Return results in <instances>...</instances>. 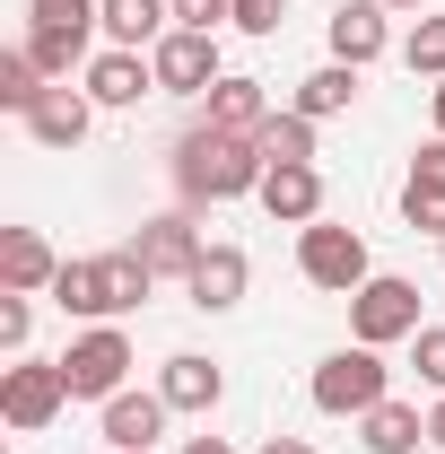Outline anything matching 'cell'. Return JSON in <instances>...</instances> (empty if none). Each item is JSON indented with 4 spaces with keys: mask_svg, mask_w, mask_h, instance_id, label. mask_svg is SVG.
<instances>
[{
    "mask_svg": "<svg viewBox=\"0 0 445 454\" xmlns=\"http://www.w3.org/2000/svg\"><path fill=\"white\" fill-rule=\"evenodd\" d=\"M262 175H271V158H262V140H245V131H210V122H192L183 140H175V192L201 210H219V201H245V192H262Z\"/></svg>",
    "mask_w": 445,
    "mask_h": 454,
    "instance_id": "obj_1",
    "label": "cell"
},
{
    "mask_svg": "<svg viewBox=\"0 0 445 454\" xmlns=\"http://www.w3.org/2000/svg\"><path fill=\"white\" fill-rule=\"evenodd\" d=\"M149 288H158V271H149L131 245H113V254H79V262H61L53 306H61V315H79V324H122V315L149 306Z\"/></svg>",
    "mask_w": 445,
    "mask_h": 454,
    "instance_id": "obj_2",
    "label": "cell"
},
{
    "mask_svg": "<svg viewBox=\"0 0 445 454\" xmlns=\"http://www.w3.org/2000/svg\"><path fill=\"white\" fill-rule=\"evenodd\" d=\"M297 280L324 288V297H358V288L376 280V262H367V236H358V227H332V219L297 227Z\"/></svg>",
    "mask_w": 445,
    "mask_h": 454,
    "instance_id": "obj_3",
    "label": "cell"
},
{
    "mask_svg": "<svg viewBox=\"0 0 445 454\" xmlns=\"http://www.w3.org/2000/svg\"><path fill=\"white\" fill-rule=\"evenodd\" d=\"M315 411L324 419H367L376 402L393 394V376H385V349H367V340H349V349H332L324 367H315Z\"/></svg>",
    "mask_w": 445,
    "mask_h": 454,
    "instance_id": "obj_4",
    "label": "cell"
},
{
    "mask_svg": "<svg viewBox=\"0 0 445 454\" xmlns=\"http://www.w3.org/2000/svg\"><path fill=\"white\" fill-rule=\"evenodd\" d=\"M61 402H70V376H61V358H9V367H0V419H9L18 437L53 428Z\"/></svg>",
    "mask_w": 445,
    "mask_h": 454,
    "instance_id": "obj_5",
    "label": "cell"
},
{
    "mask_svg": "<svg viewBox=\"0 0 445 454\" xmlns=\"http://www.w3.org/2000/svg\"><path fill=\"white\" fill-rule=\"evenodd\" d=\"M61 376H70V402H113L122 376H131V340H122V324H88V333L61 349Z\"/></svg>",
    "mask_w": 445,
    "mask_h": 454,
    "instance_id": "obj_6",
    "label": "cell"
},
{
    "mask_svg": "<svg viewBox=\"0 0 445 454\" xmlns=\"http://www.w3.org/2000/svg\"><path fill=\"white\" fill-rule=\"evenodd\" d=\"M419 333V288L393 280V271H376V280L349 297V340H367V349H393V340Z\"/></svg>",
    "mask_w": 445,
    "mask_h": 454,
    "instance_id": "obj_7",
    "label": "cell"
},
{
    "mask_svg": "<svg viewBox=\"0 0 445 454\" xmlns=\"http://www.w3.org/2000/svg\"><path fill=\"white\" fill-rule=\"evenodd\" d=\"M149 61H158V88L167 97H210L227 70H219V35H201V27H167L158 44H149Z\"/></svg>",
    "mask_w": 445,
    "mask_h": 454,
    "instance_id": "obj_8",
    "label": "cell"
},
{
    "mask_svg": "<svg viewBox=\"0 0 445 454\" xmlns=\"http://www.w3.org/2000/svg\"><path fill=\"white\" fill-rule=\"evenodd\" d=\"M131 254H140L158 280H192V262L210 254V236H201V219H192V210H158V219H140Z\"/></svg>",
    "mask_w": 445,
    "mask_h": 454,
    "instance_id": "obj_9",
    "label": "cell"
},
{
    "mask_svg": "<svg viewBox=\"0 0 445 454\" xmlns=\"http://www.w3.org/2000/svg\"><path fill=\"white\" fill-rule=\"evenodd\" d=\"M402 227H410V236H445V140H419V149H410V175H402Z\"/></svg>",
    "mask_w": 445,
    "mask_h": 454,
    "instance_id": "obj_10",
    "label": "cell"
},
{
    "mask_svg": "<svg viewBox=\"0 0 445 454\" xmlns=\"http://www.w3.org/2000/svg\"><path fill=\"white\" fill-rule=\"evenodd\" d=\"M158 394H167V411H192V419H210L227 394V376H219V358H201V349H175L167 367H158Z\"/></svg>",
    "mask_w": 445,
    "mask_h": 454,
    "instance_id": "obj_11",
    "label": "cell"
},
{
    "mask_svg": "<svg viewBox=\"0 0 445 454\" xmlns=\"http://www.w3.org/2000/svg\"><path fill=\"white\" fill-rule=\"evenodd\" d=\"M88 122H97V97H88V88H70V79H53V88L35 97V114H27V131H35L44 149H79V140H88Z\"/></svg>",
    "mask_w": 445,
    "mask_h": 454,
    "instance_id": "obj_12",
    "label": "cell"
},
{
    "mask_svg": "<svg viewBox=\"0 0 445 454\" xmlns=\"http://www.w3.org/2000/svg\"><path fill=\"white\" fill-rule=\"evenodd\" d=\"M245 280H254L245 245H210V254L192 262V280H183V297H192L201 315H227V306H245Z\"/></svg>",
    "mask_w": 445,
    "mask_h": 454,
    "instance_id": "obj_13",
    "label": "cell"
},
{
    "mask_svg": "<svg viewBox=\"0 0 445 454\" xmlns=\"http://www.w3.org/2000/svg\"><path fill=\"white\" fill-rule=\"evenodd\" d=\"M167 394H131V385H122V394L105 402V446L113 454H149L158 446V437H167Z\"/></svg>",
    "mask_w": 445,
    "mask_h": 454,
    "instance_id": "obj_14",
    "label": "cell"
},
{
    "mask_svg": "<svg viewBox=\"0 0 445 454\" xmlns=\"http://www.w3.org/2000/svg\"><path fill=\"white\" fill-rule=\"evenodd\" d=\"M385 44H393L385 0H340V9H332V61L367 70V61H385Z\"/></svg>",
    "mask_w": 445,
    "mask_h": 454,
    "instance_id": "obj_15",
    "label": "cell"
},
{
    "mask_svg": "<svg viewBox=\"0 0 445 454\" xmlns=\"http://www.w3.org/2000/svg\"><path fill=\"white\" fill-rule=\"evenodd\" d=\"M254 201L271 210V227H315V219H324V175H315V167H271Z\"/></svg>",
    "mask_w": 445,
    "mask_h": 454,
    "instance_id": "obj_16",
    "label": "cell"
},
{
    "mask_svg": "<svg viewBox=\"0 0 445 454\" xmlns=\"http://www.w3.org/2000/svg\"><path fill=\"white\" fill-rule=\"evenodd\" d=\"M61 280V254L35 236V227H0V288H18V297H35V288Z\"/></svg>",
    "mask_w": 445,
    "mask_h": 454,
    "instance_id": "obj_17",
    "label": "cell"
},
{
    "mask_svg": "<svg viewBox=\"0 0 445 454\" xmlns=\"http://www.w3.org/2000/svg\"><path fill=\"white\" fill-rule=\"evenodd\" d=\"M149 88H158V61H140V53H122V44H105V53L88 61V97H97V106H140V97H149Z\"/></svg>",
    "mask_w": 445,
    "mask_h": 454,
    "instance_id": "obj_18",
    "label": "cell"
},
{
    "mask_svg": "<svg viewBox=\"0 0 445 454\" xmlns=\"http://www.w3.org/2000/svg\"><path fill=\"white\" fill-rule=\"evenodd\" d=\"M201 122H210V131H245V140H262V122H271V97H262V79H236V70H227L219 88H210V97H201Z\"/></svg>",
    "mask_w": 445,
    "mask_h": 454,
    "instance_id": "obj_19",
    "label": "cell"
},
{
    "mask_svg": "<svg viewBox=\"0 0 445 454\" xmlns=\"http://www.w3.org/2000/svg\"><path fill=\"white\" fill-rule=\"evenodd\" d=\"M97 27H105V44H122V53H140V44H158L175 27L167 0H97Z\"/></svg>",
    "mask_w": 445,
    "mask_h": 454,
    "instance_id": "obj_20",
    "label": "cell"
},
{
    "mask_svg": "<svg viewBox=\"0 0 445 454\" xmlns=\"http://www.w3.org/2000/svg\"><path fill=\"white\" fill-rule=\"evenodd\" d=\"M358 437H367V454H410V446H428V419L410 411V402H376L367 419H358Z\"/></svg>",
    "mask_w": 445,
    "mask_h": 454,
    "instance_id": "obj_21",
    "label": "cell"
},
{
    "mask_svg": "<svg viewBox=\"0 0 445 454\" xmlns=\"http://www.w3.org/2000/svg\"><path fill=\"white\" fill-rule=\"evenodd\" d=\"M349 106H358V70H349V61H324V70H306V79H297V114H306V122L349 114Z\"/></svg>",
    "mask_w": 445,
    "mask_h": 454,
    "instance_id": "obj_22",
    "label": "cell"
},
{
    "mask_svg": "<svg viewBox=\"0 0 445 454\" xmlns=\"http://www.w3.org/2000/svg\"><path fill=\"white\" fill-rule=\"evenodd\" d=\"M88 35L97 27H27V53L44 79H70V61H88Z\"/></svg>",
    "mask_w": 445,
    "mask_h": 454,
    "instance_id": "obj_23",
    "label": "cell"
},
{
    "mask_svg": "<svg viewBox=\"0 0 445 454\" xmlns=\"http://www.w3.org/2000/svg\"><path fill=\"white\" fill-rule=\"evenodd\" d=\"M262 158H271V167H315V122L297 106L271 114V122H262Z\"/></svg>",
    "mask_w": 445,
    "mask_h": 454,
    "instance_id": "obj_24",
    "label": "cell"
},
{
    "mask_svg": "<svg viewBox=\"0 0 445 454\" xmlns=\"http://www.w3.org/2000/svg\"><path fill=\"white\" fill-rule=\"evenodd\" d=\"M44 88H53V79L35 70V53H27V44H18V53H0V106L18 114V122L35 114V97H44Z\"/></svg>",
    "mask_w": 445,
    "mask_h": 454,
    "instance_id": "obj_25",
    "label": "cell"
},
{
    "mask_svg": "<svg viewBox=\"0 0 445 454\" xmlns=\"http://www.w3.org/2000/svg\"><path fill=\"white\" fill-rule=\"evenodd\" d=\"M402 61L437 88V79H445V18H419V27H410V44H402Z\"/></svg>",
    "mask_w": 445,
    "mask_h": 454,
    "instance_id": "obj_26",
    "label": "cell"
},
{
    "mask_svg": "<svg viewBox=\"0 0 445 454\" xmlns=\"http://www.w3.org/2000/svg\"><path fill=\"white\" fill-rule=\"evenodd\" d=\"M410 367H419V385L445 394V324H419V333H410Z\"/></svg>",
    "mask_w": 445,
    "mask_h": 454,
    "instance_id": "obj_27",
    "label": "cell"
},
{
    "mask_svg": "<svg viewBox=\"0 0 445 454\" xmlns=\"http://www.w3.org/2000/svg\"><path fill=\"white\" fill-rule=\"evenodd\" d=\"M27 333H35V306H27L18 288H0V349H9V358H27Z\"/></svg>",
    "mask_w": 445,
    "mask_h": 454,
    "instance_id": "obj_28",
    "label": "cell"
},
{
    "mask_svg": "<svg viewBox=\"0 0 445 454\" xmlns=\"http://www.w3.org/2000/svg\"><path fill=\"white\" fill-rule=\"evenodd\" d=\"M175 27H201V35H219V27H236V0H167Z\"/></svg>",
    "mask_w": 445,
    "mask_h": 454,
    "instance_id": "obj_29",
    "label": "cell"
},
{
    "mask_svg": "<svg viewBox=\"0 0 445 454\" xmlns=\"http://www.w3.org/2000/svg\"><path fill=\"white\" fill-rule=\"evenodd\" d=\"M35 27H97V0H27Z\"/></svg>",
    "mask_w": 445,
    "mask_h": 454,
    "instance_id": "obj_30",
    "label": "cell"
},
{
    "mask_svg": "<svg viewBox=\"0 0 445 454\" xmlns=\"http://www.w3.org/2000/svg\"><path fill=\"white\" fill-rule=\"evenodd\" d=\"M279 18H288V0H236V27L245 35H279Z\"/></svg>",
    "mask_w": 445,
    "mask_h": 454,
    "instance_id": "obj_31",
    "label": "cell"
},
{
    "mask_svg": "<svg viewBox=\"0 0 445 454\" xmlns=\"http://www.w3.org/2000/svg\"><path fill=\"white\" fill-rule=\"evenodd\" d=\"M254 454H315V446H306V437H262Z\"/></svg>",
    "mask_w": 445,
    "mask_h": 454,
    "instance_id": "obj_32",
    "label": "cell"
},
{
    "mask_svg": "<svg viewBox=\"0 0 445 454\" xmlns=\"http://www.w3.org/2000/svg\"><path fill=\"white\" fill-rule=\"evenodd\" d=\"M183 454H236L227 437H183Z\"/></svg>",
    "mask_w": 445,
    "mask_h": 454,
    "instance_id": "obj_33",
    "label": "cell"
},
{
    "mask_svg": "<svg viewBox=\"0 0 445 454\" xmlns=\"http://www.w3.org/2000/svg\"><path fill=\"white\" fill-rule=\"evenodd\" d=\"M428 446L445 454V394H437V411H428Z\"/></svg>",
    "mask_w": 445,
    "mask_h": 454,
    "instance_id": "obj_34",
    "label": "cell"
},
{
    "mask_svg": "<svg viewBox=\"0 0 445 454\" xmlns=\"http://www.w3.org/2000/svg\"><path fill=\"white\" fill-rule=\"evenodd\" d=\"M428 114H437V140H445V79L428 88Z\"/></svg>",
    "mask_w": 445,
    "mask_h": 454,
    "instance_id": "obj_35",
    "label": "cell"
},
{
    "mask_svg": "<svg viewBox=\"0 0 445 454\" xmlns=\"http://www.w3.org/2000/svg\"><path fill=\"white\" fill-rule=\"evenodd\" d=\"M385 9H428V0H385Z\"/></svg>",
    "mask_w": 445,
    "mask_h": 454,
    "instance_id": "obj_36",
    "label": "cell"
},
{
    "mask_svg": "<svg viewBox=\"0 0 445 454\" xmlns=\"http://www.w3.org/2000/svg\"><path fill=\"white\" fill-rule=\"evenodd\" d=\"M437 254H445V236H437Z\"/></svg>",
    "mask_w": 445,
    "mask_h": 454,
    "instance_id": "obj_37",
    "label": "cell"
}]
</instances>
